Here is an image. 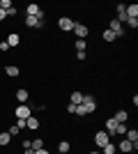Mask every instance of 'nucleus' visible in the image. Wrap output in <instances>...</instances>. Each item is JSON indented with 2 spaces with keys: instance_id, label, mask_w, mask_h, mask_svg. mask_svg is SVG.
Wrapping results in <instances>:
<instances>
[{
  "instance_id": "f257e3e1",
  "label": "nucleus",
  "mask_w": 138,
  "mask_h": 154,
  "mask_svg": "<svg viewBox=\"0 0 138 154\" xmlns=\"http://www.w3.org/2000/svg\"><path fill=\"white\" fill-rule=\"evenodd\" d=\"M44 19H46V14L41 12L39 16H26V21H23V23H26V28H30V30H37V28L44 26Z\"/></svg>"
},
{
  "instance_id": "f03ea898",
  "label": "nucleus",
  "mask_w": 138,
  "mask_h": 154,
  "mask_svg": "<svg viewBox=\"0 0 138 154\" xmlns=\"http://www.w3.org/2000/svg\"><path fill=\"white\" fill-rule=\"evenodd\" d=\"M118 152H122V154H133L138 149V143H129L127 138H122V140H118Z\"/></svg>"
},
{
  "instance_id": "7ed1b4c3",
  "label": "nucleus",
  "mask_w": 138,
  "mask_h": 154,
  "mask_svg": "<svg viewBox=\"0 0 138 154\" xmlns=\"http://www.w3.org/2000/svg\"><path fill=\"white\" fill-rule=\"evenodd\" d=\"M92 140H94V145H97V149H101V147H104V145H108V143H111V136L106 134L104 129H99L97 134L92 136Z\"/></svg>"
},
{
  "instance_id": "20e7f679",
  "label": "nucleus",
  "mask_w": 138,
  "mask_h": 154,
  "mask_svg": "<svg viewBox=\"0 0 138 154\" xmlns=\"http://www.w3.org/2000/svg\"><path fill=\"white\" fill-rule=\"evenodd\" d=\"M30 115H32V108H30L28 103H19V106L14 108V117H16V120H28Z\"/></svg>"
},
{
  "instance_id": "39448f33",
  "label": "nucleus",
  "mask_w": 138,
  "mask_h": 154,
  "mask_svg": "<svg viewBox=\"0 0 138 154\" xmlns=\"http://www.w3.org/2000/svg\"><path fill=\"white\" fill-rule=\"evenodd\" d=\"M74 35H76V39H87V35H90V28L85 26V23H74Z\"/></svg>"
},
{
  "instance_id": "423d86ee",
  "label": "nucleus",
  "mask_w": 138,
  "mask_h": 154,
  "mask_svg": "<svg viewBox=\"0 0 138 154\" xmlns=\"http://www.w3.org/2000/svg\"><path fill=\"white\" fill-rule=\"evenodd\" d=\"M74 23H76V21L69 19V16H60V19H58V28L62 32H72L74 30Z\"/></svg>"
},
{
  "instance_id": "0eeeda50",
  "label": "nucleus",
  "mask_w": 138,
  "mask_h": 154,
  "mask_svg": "<svg viewBox=\"0 0 138 154\" xmlns=\"http://www.w3.org/2000/svg\"><path fill=\"white\" fill-rule=\"evenodd\" d=\"M81 103L87 108V113H90V115L97 110V99H94V94H83V101H81Z\"/></svg>"
},
{
  "instance_id": "6e6552de",
  "label": "nucleus",
  "mask_w": 138,
  "mask_h": 154,
  "mask_svg": "<svg viewBox=\"0 0 138 154\" xmlns=\"http://www.w3.org/2000/svg\"><path fill=\"white\" fill-rule=\"evenodd\" d=\"M5 42H7L9 48H16V46H21V35H19V32H9Z\"/></svg>"
},
{
  "instance_id": "1a4fd4ad",
  "label": "nucleus",
  "mask_w": 138,
  "mask_h": 154,
  "mask_svg": "<svg viewBox=\"0 0 138 154\" xmlns=\"http://www.w3.org/2000/svg\"><path fill=\"white\" fill-rule=\"evenodd\" d=\"M115 14H118V16H115V21L124 26V23H127V5H118V7H115Z\"/></svg>"
},
{
  "instance_id": "9d476101",
  "label": "nucleus",
  "mask_w": 138,
  "mask_h": 154,
  "mask_svg": "<svg viewBox=\"0 0 138 154\" xmlns=\"http://www.w3.org/2000/svg\"><path fill=\"white\" fill-rule=\"evenodd\" d=\"M108 30H111L113 35H115V37H122V35H124V28H122V23H118L115 19H113L111 23H108Z\"/></svg>"
},
{
  "instance_id": "9b49d317",
  "label": "nucleus",
  "mask_w": 138,
  "mask_h": 154,
  "mask_svg": "<svg viewBox=\"0 0 138 154\" xmlns=\"http://www.w3.org/2000/svg\"><path fill=\"white\" fill-rule=\"evenodd\" d=\"M115 129H118V122H115V120H113V117H106L104 131H106V134H108V136H111V138H113V136H115Z\"/></svg>"
},
{
  "instance_id": "f8f14e48",
  "label": "nucleus",
  "mask_w": 138,
  "mask_h": 154,
  "mask_svg": "<svg viewBox=\"0 0 138 154\" xmlns=\"http://www.w3.org/2000/svg\"><path fill=\"white\" fill-rule=\"evenodd\" d=\"M14 97H16V101H19V103H28V99H30V92H28L26 88H19V90L14 92Z\"/></svg>"
},
{
  "instance_id": "ddd939ff",
  "label": "nucleus",
  "mask_w": 138,
  "mask_h": 154,
  "mask_svg": "<svg viewBox=\"0 0 138 154\" xmlns=\"http://www.w3.org/2000/svg\"><path fill=\"white\" fill-rule=\"evenodd\" d=\"M39 127H41L39 117H32V115H30V117H28V120H26V129H28V131H37V129H39Z\"/></svg>"
},
{
  "instance_id": "4468645a",
  "label": "nucleus",
  "mask_w": 138,
  "mask_h": 154,
  "mask_svg": "<svg viewBox=\"0 0 138 154\" xmlns=\"http://www.w3.org/2000/svg\"><path fill=\"white\" fill-rule=\"evenodd\" d=\"M41 14V7L37 5V2H30V5L26 7V16H39Z\"/></svg>"
},
{
  "instance_id": "2eb2a0df",
  "label": "nucleus",
  "mask_w": 138,
  "mask_h": 154,
  "mask_svg": "<svg viewBox=\"0 0 138 154\" xmlns=\"http://www.w3.org/2000/svg\"><path fill=\"white\" fill-rule=\"evenodd\" d=\"M113 120H115V122H118V124H127V120H129V113H127L124 108H120L118 113L113 115Z\"/></svg>"
},
{
  "instance_id": "dca6fc26",
  "label": "nucleus",
  "mask_w": 138,
  "mask_h": 154,
  "mask_svg": "<svg viewBox=\"0 0 138 154\" xmlns=\"http://www.w3.org/2000/svg\"><path fill=\"white\" fill-rule=\"evenodd\" d=\"M5 74H7L9 78H16V76L21 74V69L16 67V64H7V67H5Z\"/></svg>"
},
{
  "instance_id": "f3484780",
  "label": "nucleus",
  "mask_w": 138,
  "mask_h": 154,
  "mask_svg": "<svg viewBox=\"0 0 138 154\" xmlns=\"http://www.w3.org/2000/svg\"><path fill=\"white\" fill-rule=\"evenodd\" d=\"M83 101V92H72V94H69V103H74V106H78V103Z\"/></svg>"
},
{
  "instance_id": "a211bd4d",
  "label": "nucleus",
  "mask_w": 138,
  "mask_h": 154,
  "mask_svg": "<svg viewBox=\"0 0 138 154\" xmlns=\"http://www.w3.org/2000/svg\"><path fill=\"white\" fill-rule=\"evenodd\" d=\"M124 138H127L129 143H138V129H127Z\"/></svg>"
},
{
  "instance_id": "6ab92c4d",
  "label": "nucleus",
  "mask_w": 138,
  "mask_h": 154,
  "mask_svg": "<svg viewBox=\"0 0 138 154\" xmlns=\"http://www.w3.org/2000/svg\"><path fill=\"white\" fill-rule=\"evenodd\" d=\"M127 19H138V5H127Z\"/></svg>"
},
{
  "instance_id": "aec40b11",
  "label": "nucleus",
  "mask_w": 138,
  "mask_h": 154,
  "mask_svg": "<svg viewBox=\"0 0 138 154\" xmlns=\"http://www.w3.org/2000/svg\"><path fill=\"white\" fill-rule=\"evenodd\" d=\"M99 152H101V154H115V152H118V147H115V143H108V145H104V147H101V149H99Z\"/></svg>"
},
{
  "instance_id": "412c9836",
  "label": "nucleus",
  "mask_w": 138,
  "mask_h": 154,
  "mask_svg": "<svg viewBox=\"0 0 138 154\" xmlns=\"http://www.w3.org/2000/svg\"><path fill=\"white\" fill-rule=\"evenodd\" d=\"M69 149H72V143H69V140H60V143H58V152L67 154Z\"/></svg>"
},
{
  "instance_id": "4be33fe9",
  "label": "nucleus",
  "mask_w": 138,
  "mask_h": 154,
  "mask_svg": "<svg viewBox=\"0 0 138 154\" xmlns=\"http://www.w3.org/2000/svg\"><path fill=\"white\" fill-rule=\"evenodd\" d=\"M101 39H104L106 44H113V42H115V39H118V37H115V35H113L111 30H104V35H101Z\"/></svg>"
},
{
  "instance_id": "5701e85b",
  "label": "nucleus",
  "mask_w": 138,
  "mask_h": 154,
  "mask_svg": "<svg viewBox=\"0 0 138 154\" xmlns=\"http://www.w3.org/2000/svg\"><path fill=\"white\" fill-rule=\"evenodd\" d=\"M30 149H35V152H37V149H44V140H41V138L30 140Z\"/></svg>"
},
{
  "instance_id": "b1692460",
  "label": "nucleus",
  "mask_w": 138,
  "mask_h": 154,
  "mask_svg": "<svg viewBox=\"0 0 138 154\" xmlns=\"http://www.w3.org/2000/svg\"><path fill=\"white\" fill-rule=\"evenodd\" d=\"M74 115H78V117H87L90 113H87V108L83 106V103H78V106H76V113H74Z\"/></svg>"
},
{
  "instance_id": "393cba45",
  "label": "nucleus",
  "mask_w": 138,
  "mask_h": 154,
  "mask_svg": "<svg viewBox=\"0 0 138 154\" xmlns=\"http://www.w3.org/2000/svg\"><path fill=\"white\" fill-rule=\"evenodd\" d=\"M9 143H12V136L7 134V131H2V134H0V145L5 147V145H9Z\"/></svg>"
},
{
  "instance_id": "a878e982",
  "label": "nucleus",
  "mask_w": 138,
  "mask_h": 154,
  "mask_svg": "<svg viewBox=\"0 0 138 154\" xmlns=\"http://www.w3.org/2000/svg\"><path fill=\"white\" fill-rule=\"evenodd\" d=\"M87 48V39H76V51H85Z\"/></svg>"
},
{
  "instance_id": "bb28decb",
  "label": "nucleus",
  "mask_w": 138,
  "mask_h": 154,
  "mask_svg": "<svg viewBox=\"0 0 138 154\" xmlns=\"http://www.w3.org/2000/svg\"><path fill=\"white\" fill-rule=\"evenodd\" d=\"M9 7H14V2H12V0H0V9H5V12H7Z\"/></svg>"
},
{
  "instance_id": "cd10ccee",
  "label": "nucleus",
  "mask_w": 138,
  "mask_h": 154,
  "mask_svg": "<svg viewBox=\"0 0 138 154\" xmlns=\"http://www.w3.org/2000/svg\"><path fill=\"white\" fill-rule=\"evenodd\" d=\"M7 134H9V136H19V134H21V129L16 127V124H12V127L7 129Z\"/></svg>"
},
{
  "instance_id": "c85d7f7f",
  "label": "nucleus",
  "mask_w": 138,
  "mask_h": 154,
  "mask_svg": "<svg viewBox=\"0 0 138 154\" xmlns=\"http://www.w3.org/2000/svg\"><path fill=\"white\" fill-rule=\"evenodd\" d=\"M127 134V124H118V129H115V136H124Z\"/></svg>"
},
{
  "instance_id": "c756f323",
  "label": "nucleus",
  "mask_w": 138,
  "mask_h": 154,
  "mask_svg": "<svg viewBox=\"0 0 138 154\" xmlns=\"http://www.w3.org/2000/svg\"><path fill=\"white\" fill-rule=\"evenodd\" d=\"M85 58H87L85 51H76V60H78V62H85Z\"/></svg>"
},
{
  "instance_id": "7c9ffc66",
  "label": "nucleus",
  "mask_w": 138,
  "mask_h": 154,
  "mask_svg": "<svg viewBox=\"0 0 138 154\" xmlns=\"http://www.w3.org/2000/svg\"><path fill=\"white\" fill-rule=\"evenodd\" d=\"M127 26L131 28V30H136L138 28V19H127Z\"/></svg>"
},
{
  "instance_id": "2f4dec72",
  "label": "nucleus",
  "mask_w": 138,
  "mask_h": 154,
  "mask_svg": "<svg viewBox=\"0 0 138 154\" xmlns=\"http://www.w3.org/2000/svg\"><path fill=\"white\" fill-rule=\"evenodd\" d=\"M16 14H19V9H16V7H9V9H7V16H16Z\"/></svg>"
},
{
  "instance_id": "473e14b6",
  "label": "nucleus",
  "mask_w": 138,
  "mask_h": 154,
  "mask_svg": "<svg viewBox=\"0 0 138 154\" xmlns=\"http://www.w3.org/2000/svg\"><path fill=\"white\" fill-rule=\"evenodd\" d=\"M67 113H69V115H74V113H76V106H74V103H67Z\"/></svg>"
},
{
  "instance_id": "72a5a7b5",
  "label": "nucleus",
  "mask_w": 138,
  "mask_h": 154,
  "mask_svg": "<svg viewBox=\"0 0 138 154\" xmlns=\"http://www.w3.org/2000/svg\"><path fill=\"white\" fill-rule=\"evenodd\" d=\"M0 51H2V53H7V51H9V46H7V42H5V39L0 42Z\"/></svg>"
},
{
  "instance_id": "f704fd0d",
  "label": "nucleus",
  "mask_w": 138,
  "mask_h": 154,
  "mask_svg": "<svg viewBox=\"0 0 138 154\" xmlns=\"http://www.w3.org/2000/svg\"><path fill=\"white\" fill-rule=\"evenodd\" d=\"M30 147V138H23V143H21V149H28Z\"/></svg>"
},
{
  "instance_id": "c9c22d12",
  "label": "nucleus",
  "mask_w": 138,
  "mask_h": 154,
  "mask_svg": "<svg viewBox=\"0 0 138 154\" xmlns=\"http://www.w3.org/2000/svg\"><path fill=\"white\" fill-rule=\"evenodd\" d=\"M5 19H7V12H5V9H0V23H2Z\"/></svg>"
},
{
  "instance_id": "e433bc0d",
  "label": "nucleus",
  "mask_w": 138,
  "mask_h": 154,
  "mask_svg": "<svg viewBox=\"0 0 138 154\" xmlns=\"http://www.w3.org/2000/svg\"><path fill=\"white\" fill-rule=\"evenodd\" d=\"M35 154H51V152H48V149L44 147V149H37V152H35Z\"/></svg>"
},
{
  "instance_id": "4c0bfd02",
  "label": "nucleus",
  "mask_w": 138,
  "mask_h": 154,
  "mask_svg": "<svg viewBox=\"0 0 138 154\" xmlns=\"http://www.w3.org/2000/svg\"><path fill=\"white\" fill-rule=\"evenodd\" d=\"M23 154H35V149H30V147H28V149H23Z\"/></svg>"
},
{
  "instance_id": "58836bf2",
  "label": "nucleus",
  "mask_w": 138,
  "mask_h": 154,
  "mask_svg": "<svg viewBox=\"0 0 138 154\" xmlns=\"http://www.w3.org/2000/svg\"><path fill=\"white\" fill-rule=\"evenodd\" d=\"M87 154H101V152H99V149H92V152H87Z\"/></svg>"
},
{
  "instance_id": "ea45409f",
  "label": "nucleus",
  "mask_w": 138,
  "mask_h": 154,
  "mask_svg": "<svg viewBox=\"0 0 138 154\" xmlns=\"http://www.w3.org/2000/svg\"><path fill=\"white\" fill-rule=\"evenodd\" d=\"M55 154H62V152H55Z\"/></svg>"
}]
</instances>
